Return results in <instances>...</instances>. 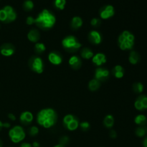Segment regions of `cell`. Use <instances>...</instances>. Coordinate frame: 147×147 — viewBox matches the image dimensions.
Instances as JSON below:
<instances>
[{
	"label": "cell",
	"mask_w": 147,
	"mask_h": 147,
	"mask_svg": "<svg viewBox=\"0 0 147 147\" xmlns=\"http://www.w3.org/2000/svg\"><path fill=\"white\" fill-rule=\"evenodd\" d=\"M80 126L83 130L86 131L90 128V124H89L88 122H82V123L80 124Z\"/></svg>",
	"instance_id": "d6a6232c"
},
{
	"label": "cell",
	"mask_w": 147,
	"mask_h": 147,
	"mask_svg": "<svg viewBox=\"0 0 147 147\" xmlns=\"http://www.w3.org/2000/svg\"><path fill=\"white\" fill-rule=\"evenodd\" d=\"M37 121L42 127L50 129L57 122V114L52 109H42L37 114Z\"/></svg>",
	"instance_id": "6da1fadb"
},
{
	"label": "cell",
	"mask_w": 147,
	"mask_h": 147,
	"mask_svg": "<svg viewBox=\"0 0 147 147\" xmlns=\"http://www.w3.org/2000/svg\"><path fill=\"white\" fill-rule=\"evenodd\" d=\"M0 53L3 56L9 57V56H11L14 54V48L10 45L6 44L1 46V49H0Z\"/></svg>",
	"instance_id": "4fadbf2b"
},
{
	"label": "cell",
	"mask_w": 147,
	"mask_h": 147,
	"mask_svg": "<svg viewBox=\"0 0 147 147\" xmlns=\"http://www.w3.org/2000/svg\"><path fill=\"white\" fill-rule=\"evenodd\" d=\"M26 22L29 25H32V24H33L34 23V19L32 17H28L27 18V20H26Z\"/></svg>",
	"instance_id": "e575fe53"
},
{
	"label": "cell",
	"mask_w": 147,
	"mask_h": 147,
	"mask_svg": "<svg viewBox=\"0 0 147 147\" xmlns=\"http://www.w3.org/2000/svg\"><path fill=\"white\" fill-rule=\"evenodd\" d=\"M133 89L135 93H141L143 92L144 90V86L142 83H136L133 85Z\"/></svg>",
	"instance_id": "484cf974"
},
{
	"label": "cell",
	"mask_w": 147,
	"mask_h": 147,
	"mask_svg": "<svg viewBox=\"0 0 147 147\" xmlns=\"http://www.w3.org/2000/svg\"><path fill=\"white\" fill-rule=\"evenodd\" d=\"M33 121V115L30 111H24L20 115V121L24 124H28Z\"/></svg>",
	"instance_id": "7c38bea8"
},
{
	"label": "cell",
	"mask_w": 147,
	"mask_h": 147,
	"mask_svg": "<svg viewBox=\"0 0 147 147\" xmlns=\"http://www.w3.org/2000/svg\"><path fill=\"white\" fill-rule=\"evenodd\" d=\"M99 87H100V83L96 79H93L89 82L88 88L91 91H95V90H98Z\"/></svg>",
	"instance_id": "7402d4cb"
},
{
	"label": "cell",
	"mask_w": 147,
	"mask_h": 147,
	"mask_svg": "<svg viewBox=\"0 0 147 147\" xmlns=\"http://www.w3.org/2000/svg\"><path fill=\"white\" fill-rule=\"evenodd\" d=\"M69 64L73 68H79L80 66V60L77 56H72L69 60Z\"/></svg>",
	"instance_id": "d6986e66"
},
{
	"label": "cell",
	"mask_w": 147,
	"mask_h": 147,
	"mask_svg": "<svg viewBox=\"0 0 147 147\" xmlns=\"http://www.w3.org/2000/svg\"><path fill=\"white\" fill-rule=\"evenodd\" d=\"M24 8L27 11H30L34 8V3L31 0H27L24 3Z\"/></svg>",
	"instance_id": "f1b7e54d"
},
{
	"label": "cell",
	"mask_w": 147,
	"mask_h": 147,
	"mask_svg": "<svg viewBox=\"0 0 147 147\" xmlns=\"http://www.w3.org/2000/svg\"><path fill=\"white\" fill-rule=\"evenodd\" d=\"M83 24V20L80 17H75L72 19L71 26L74 29H78Z\"/></svg>",
	"instance_id": "ffe728a7"
},
{
	"label": "cell",
	"mask_w": 147,
	"mask_h": 147,
	"mask_svg": "<svg viewBox=\"0 0 147 147\" xmlns=\"http://www.w3.org/2000/svg\"><path fill=\"white\" fill-rule=\"evenodd\" d=\"M54 147H65V146L62 144H58V145H56V146H55Z\"/></svg>",
	"instance_id": "ee69618b"
},
{
	"label": "cell",
	"mask_w": 147,
	"mask_h": 147,
	"mask_svg": "<svg viewBox=\"0 0 147 147\" xmlns=\"http://www.w3.org/2000/svg\"><path fill=\"white\" fill-rule=\"evenodd\" d=\"M109 76V71L106 69L102 68V67H98L96 69V73H95V78L96 80H106Z\"/></svg>",
	"instance_id": "30bf717a"
},
{
	"label": "cell",
	"mask_w": 147,
	"mask_h": 147,
	"mask_svg": "<svg viewBox=\"0 0 147 147\" xmlns=\"http://www.w3.org/2000/svg\"><path fill=\"white\" fill-rule=\"evenodd\" d=\"M32 146V147H40V144L37 142H33V144Z\"/></svg>",
	"instance_id": "ab89813d"
},
{
	"label": "cell",
	"mask_w": 147,
	"mask_h": 147,
	"mask_svg": "<svg viewBox=\"0 0 147 147\" xmlns=\"http://www.w3.org/2000/svg\"><path fill=\"white\" fill-rule=\"evenodd\" d=\"M135 37L130 32L123 31L119 37V46L122 50H130L134 45Z\"/></svg>",
	"instance_id": "3957f363"
},
{
	"label": "cell",
	"mask_w": 147,
	"mask_h": 147,
	"mask_svg": "<svg viewBox=\"0 0 147 147\" xmlns=\"http://www.w3.org/2000/svg\"><path fill=\"white\" fill-rule=\"evenodd\" d=\"M147 121V119L144 115H138L136 116L134 119V122L137 125H140V126H144V125L146 124Z\"/></svg>",
	"instance_id": "44dd1931"
},
{
	"label": "cell",
	"mask_w": 147,
	"mask_h": 147,
	"mask_svg": "<svg viewBox=\"0 0 147 147\" xmlns=\"http://www.w3.org/2000/svg\"><path fill=\"white\" fill-rule=\"evenodd\" d=\"M0 147H2V143H1V141H0Z\"/></svg>",
	"instance_id": "f6af8a7d"
},
{
	"label": "cell",
	"mask_w": 147,
	"mask_h": 147,
	"mask_svg": "<svg viewBox=\"0 0 147 147\" xmlns=\"http://www.w3.org/2000/svg\"><path fill=\"white\" fill-rule=\"evenodd\" d=\"M8 117L9 119H10V120L11 121H14L16 119V117L14 116V114H12V113H9V114H8Z\"/></svg>",
	"instance_id": "74e56055"
},
{
	"label": "cell",
	"mask_w": 147,
	"mask_h": 147,
	"mask_svg": "<svg viewBox=\"0 0 147 147\" xmlns=\"http://www.w3.org/2000/svg\"><path fill=\"white\" fill-rule=\"evenodd\" d=\"M113 73L116 78H121L124 76V70L123 67L121 65H116L113 70Z\"/></svg>",
	"instance_id": "ac0fdd59"
},
{
	"label": "cell",
	"mask_w": 147,
	"mask_h": 147,
	"mask_svg": "<svg viewBox=\"0 0 147 147\" xmlns=\"http://www.w3.org/2000/svg\"><path fill=\"white\" fill-rule=\"evenodd\" d=\"M139 60H140V56H139V53H136V51H131L129 55V60L131 64L136 65L139 63Z\"/></svg>",
	"instance_id": "e0dca14e"
},
{
	"label": "cell",
	"mask_w": 147,
	"mask_h": 147,
	"mask_svg": "<svg viewBox=\"0 0 147 147\" xmlns=\"http://www.w3.org/2000/svg\"><path fill=\"white\" fill-rule=\"evenodd\" d=\"M89 38L92 42L96 45H98L101 42V35L98 32L96 31V30H93L90 32L89 34Z\"/></svg>",
	"instance_id": "5bb4252c"
},
{
	"label": "cell",
	"mask_w": 147,
	"mask_h": 147,
	"mask_svg": "<svg viewBox=\"0 0 147 147\" xmlns=\"http://www.w3.org/2000/svg\"><path fill=\"white\" fill-rule=\"evenodd\" d=\"M114 8L111 5H107L103 7L100 11V17L103 20H107L114 15Z\"/></svg>",
	"instance_id": "ba28073f"
},
{
	"label": "cell",
	"mask_w": 147,
	"mask_h": 147,
	"mask_svg": "<svg viewBox=\"0 0 147 147\" xmlns=\"http://www.w3.org/2000/svg\"><path fill=\"white\" fill-rule=\"evenodd\" d=\"M39 129L37 126H32V127L30 128V134L31 136H35L38 134Z\"/></svg>",
	"instance_id": "1f68e13d"
},
{
	"label": "cell",
	"mask_w": 147,
	"mask_h": 147,
	"mask_svg": "<svg viewBox=\"0 0 147 147\" xmlns=\"http://www.w3.org/2000/svg\"><path fill=\"white\" fill-rule=\"evenodd\" d=\"M31 67L32 70H34L35 73L40 74L43 72V62L40 57H36L33 59L32 62L31 63Z\"/></svg>",
	"instance_id": "52a82bcc"
},
{
	"label": "cell",
	"mask_w": 147,
	"mask_h": 147,
	"mask_svg": "<svg viewBox=\"0 0 147 147\" xmlns=\"http://www.w3.org/2000/svg\"><path fill=\"white\" fill-rule=\"evenodd\" d=\"M146 133V129L144 127V126L138 127L136 130V136H139V137H143V136H145Z\"/></svg>",
	"instance_id": "4316f807"
},
{
	"label": "cell",
	"mask_w": 147,
	"mask_h": 147,
	"mask_svg": "<svg viewBox=\"0 0 147 147\" xmlns=\"http://www.w3.org/2000/svg\"><path fill=\"white\" fill-rule=\"evenodd\" d=\"M56 19L55 16L47 9H43L37 18L34 19V23L42 29H50L54 26Z\"/></svg>",
	"instance_id": "7a4b0ae2"
},
{
	"label": "cell",
	"mask_w": 147,
	"mask_h": 147,
	"mask_svg": "<svg viewBox=\"0 0 147 147\" xmlns=\"http://www.w3.org/2000/svg\"><path fill=\"white\" fill-rule=\"evenodd\" d=\"M62 44L65 48L70 51H76L81 47V44L78 42L76 37L73 36H68L63 39Z\"/></svg>",
	"instance_id": "8992f818"
},
{
	"label": "cell",
	"mask_w": 147,
	"mask_h": 147,
	"mask_svg": "<svg viewBox=\"0 0 147 147\" xmlns=\"http://www.w3.org/2000/svg\"><path fill=\"white\" fill-rule=\"evenodd\" d=\"M67 141H68V139H67V137H66V136H65V137H63L61 139V141H60V142H61V144L64 145L65 144L67 143Z\"/></svg>",
	"instance_id": "d590c367"
},
{
	"label": "cell",
	"mask_w": 147,
	"mask_h": 147,
	"mask_svg": "<svg viewBox=\"0 0 147 147\" xmlns=\"http://www.w3.org/2000/svg\"><path fill=\"white\" fill-rule=\"evenodd\" d=\"M4 127H5V128L10 127V124L9 123H4Z\"/></svg>",
	"instance_id": "b9f144b4"
},
{
	"label": "cell",
	"mask_w": 147,
	"mask_h": 147,
	"mask_svg": "<svg viewBox=\"0 0 147 147\" xmlns=\"http://www.w3.org/2000/svg\"><path fill=\"white\" fill-rule=\"evenodd\" d=\"M66 4V0H55V5L58 9H64L65 6Z\"/></svg>",
	"instance_id": "83f0119b"
},
{
	"label": "cell",
	"mask_w": 147,
	"mask_h": 147,
	"mask_svg": "<svg viewBox=\"0 0 147 147\" xmlns=\"http://www.w3.org/2000/svg\"><path fill=\"white\" fill-rule=\"evenodd\" d=\"M9 136L13 143L17 144L24 140L25 138V132L21 126H16L10 129L9 131Z\"/></svg>",
	"instance_id": "5b68a950"
},
{
	"label": "cell",
	"mask_w": 147,
	"mask_h": 147,
	"mask_svg": "<svg viewBox=\"0 0 147 147\" xmlns=\"http://www.w3.org/2000/svg\"><path fill=\"white\" fill-rule=\"evenodd\" d=\"M143 146L147 147V137L145 138L143 141Z\"/></svg>",
	"instance_id": "60d3db41"
},
{
	"label": "cell",
	"mask_w": 147,
	"mask_h": 147,
	"mask_svg": "<svg viewBox=\"0 0 147 147\" xmlns=\"http://www.w3.org/2000/svg\"><path fill=\"white\" fill-rule=\"evenodd\" d=\"M134 107L138 111H144L147 109V96H140L134 103Z\"/></svg>",
	"instance_id": "9c48e42d"
},
{
	"label": "cell",
	"mask_w": 147,
	"mask_h": 147,
	"mask_svg": "<svg viewBox=\"0 0 147 147\" xmlns=\"http://www.w3.org/2000/svg\"><path fill=\"white\" fill-rule=\"evenodd\" d=\"M74 119V116H72V115H66L64 117V119H63V123H64L65 126H67V125Z\"/></svg>",
	"instance_id": "4dcf8cb0"
},
{
	"label": "cell",
	"mask_w": 147,
	"mask_h": 147,
	"mask_svg": "<svg viewBox=\"0 0 147 147\" xmlns=\"http://www.w3.org/2000/svg\"><path fill=\"white\" fill-rule=\"evenodd\" d=\"M4 127V123H2L1 121H0V130L1 129V128Z\"/></svg>",
	"instance_id": "7bdbcfd3"
},
{
	"label": "cell",
	"mask_w": 147,
	"mask_h": 147,
	"mask_svg": "<svg viewBox=\"0 0 147 147\" xmlns=\"http://www.w3.org/2000/svg\"><path fill=\"white\" fill-rule=\"evenodd\" d=\"M48 60L52 64L55 65H58L61 64L62 60H63L60 55L55 53H50L48 55Z\"/></svg>",
	"instance_id": "9a60e30c"
},
{
	"label": "cell",
	"mask_w": 147,
	"mask_h": 147,
	"mask_svg": "<svg viewBox=\"0 0 147 147\" xmlns=\"http://www.w3.org/2000/svg\"><path fill=\"white\" fill-rule=\"evenodd\" d=\"M100 21L98 18L92 19L91 22H90V24H91L93 26H94V27H97V26H98L99 24H100Z\"/></svg>",
	"instance_id": "836d02e7"
},
{
	"label": "cell",
	"mask_w": 147,
	"mask_h": 147,
	"mask_svg": "<svg viewBox=\"0 0 147 147\" xmlns=\"http://www.w3.org/2000/svg\"><path fill=\"white\" fill-rule=\"evenodd\" d=\"M81 56L83 57V58L88 60V59L92 58V57H93V53L90 49L85 48L82 50Z\"/></svg>",
	"instance_id": "cb8c5ba5"
},
{
	"label": "cell",
	"mask_w": 147,
	"mask_h": 147,
	"mask_svg": "<svg viewBox=\"0 0 147 147\" xmlns=\"http://www.w3.org/2000/svg\"><path fill=\"white\" fill-rule=\"evenodd\" d=\"M17 18V14L11 6H5L0 9V21L3 22H11Z\"/></svg>",
	"instance_id": "277c9868"
},
{
	"label": "cell",
	"mask_w": 147,
	"mask_h": 147,
	"mask_svg": "<svg viewBox=\"0 0 147 147\" xmlns=\"http://www.w3.org/2000/svg\"><path fill=\"white\" fill-rule=\"evenodd\" d=\"M78 126H79L78 121V120H76V119H74L73 121H70L67 126H66V127L67 128L68 130L75 131L78 129Z\"/></svg>",
	"instance_id": "d4e9b609"
},
{
	"label": "cell",
	"mask_w": 147,
	"mask_h": 147,
	"mask_svg": "<svg viewBox=\"0 0 147 147\" xmlns=\"http://www.w3.org/2000/svg\"><path fill=\"white\" fill-rule=\"evenodd\" d=\"M27 37L32 42H37L40 39V33L37 30H32L27 34Z\"/></svg>",
	"instance_id": "2e32d148"
},
{
	"label": "cell",
	"mask_w": 147,
	"mask_h": 147,
	"mask_svg": "<svg viewBox=\"0 0 147 147\" xmlns=\"http://www.w3.org/2000/svg\"><path fill=\"white\" fill-rule=\"evenodd\" d=\"M20 147H32V146L29 143H22Z\"/></svg>",
	"instance_id": "8d00e7d4"
},
{
	"label": "cell",
	"mask_w": 147,
	"mask_h": 147,
	"mask_svg": "<svg viewBox=\"0 0 147 147\" xmlns=\"http://www.w3.org/2000/svg\"><path fill=\"white\" fill-rule=\"evenodd\" d=\"M110 136L111 138H113V139H114V138H116V131H111L110 133Z\"/></svg>",
	"instance_id": "f35d334b"
},
{
	"label": "cell",
	"mask_w": 147,
	"mask_h": 147,
	"mask_svg": "<svg viewBox=\"0 0 147 147\" xmlns=\"http://www.w3.org/2000/svg\"><path fill=\"white\" fill-rule=\"evenodd\" d=\"M92 61L96 65H102L106 63V55L103 54V53H97V54L93 55V57H92Z\"/></svg>",
	"instance_id": "8fae6325"
},
{
	"label": "cell",
	"mask_w": 147,
	"mask_h": 147,
	"mask_svg": "<svg viewBox=\"0 0 147 147\" xmlns=\"http://www.w3.org/2000/svg\"><path fill=\"white\" fill-rule=\"evenodd\" d=\"M104 125L106 128H111L114 124V119L111 115H108L104 119Z\"/></svg>",
	"instance_id": "603a6c76"
},
{
	"label": "cell",
	"mask_w": 147,
	"mask_h": 147,
	"mask_svg": "<svg viewBox=\"0 0 147 147\" xmlns=\"http://www.w3.org/2000/svg\"><path fill=\"white\" fill-rule=\"evenodd\" d=\"M36 52L38 53H42L45 50V46L43 43H37L35 45V47H34Z\"/></svg>",
	"instance_id": "f546056e"
}]
</instances>
